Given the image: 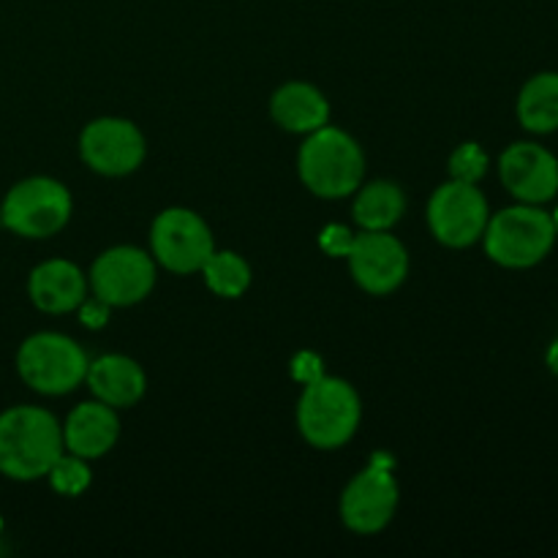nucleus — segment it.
Wrapping results in <instances>:
<instances>
[{
  "label": "nucleus",
  "mask_w": 558,
  "mask_h": 558,
  "mask_svg": "<svg viewBox=\"0 0 558 558\" xmlns=\"http://www.w3.org/2000/svg\"><path fill=\"white\" fill-rule=\"evenodd\" d=\"M205 283L218 294V298H240L245 289L251 287V267L243 256L232 254V251H213L210 259L202 267Z\"/></svg>",
  "instance_id": "aec40b11"
},
{
  "label": "nucleus",
  "mask_w": 558,
  "mask_h": 558,
  "mask_svg": "<svg viewBox=\"0 0 558 558\" xmlns=\"http://www.w3.org/2000/svg\"><path fill=\"white\" fill-rule=\"evenodd\" d=\"M80 308H82V325L93 327V330H96V327L107 325L109 305L101 303V300H98V298L93 300V303H82Z\"/></svg>",
  "instance_id": "393cba45"
},
{
  "label": "nucleus",
  "mask_w": 558,
  "mask_h": 558,
  "mask_svg": "<svg viewBox=\"0 0 558 558\" xmlns=\"http://www.w3.org/2000/svg\"><path fill=\"white\" fill-rule=\"evenodd\" d=\"M398 507V483L381 456L357 474L343 490L341 518L352 532L376 534L392 521Z\"/></svg>",
  "instance_id": "1a4fd4ad"
},
{
  "label": "nucleus",
  "mask_w": 558,
  "mask_h": 558,
  "mask_svg": "<svg viewBox=\"0 0 558 558\" xmlns=\"http://www.w3.org/2000/svg\"><path fill=\"white\" fill-rule=\"evenodd\" d=\"M82 158L87 167L107 178H123L131 174L145 161V136L134 123L120 118L93 120L80 140Z\"/></svg>",
  "instance_id": "9d476101"
},
{
  "label": "nucleus",
  "mask_w": 558,
  "mask_h": 558,
  "mask_svg": "<svg viewBox=\"0 0 558 558\" xmlns=\"http://www.w3.org/2000/svg\"><path fill=\"white\" fill-rule=\"evenodd\" d=\"M85 276L65 259H49L31 272L27 292L44 314H69L85 303Z\"/></svg>",
  "instance_id": "2eb2a0df"
},
{
  "label": "nucleus",
  "mask_w": 558,
  "mask_h": 558,
  "mask_svg": "<svg viewBox=\"0 0 558 558\" xmlns=\"http://www.w3.org/2000/svg\"><path fill=\"white\" fill-rule=\"evenodd\" d=\"M352 276L365 292L390 294L403 283L409 272V254L401 240L387 232L357 234L347 254Z\"/></svg>",
  "instance_id": "f8f14e48"
},
{
  "label": "nucleus",
  "mask_w": 558,
  "mask_h": 558,
  "mask_svg": "<svg viewBox=\"0 0 558 558\" xmlns=\"http://www.w3.org/2000/svg\"><path fill=\"white\" fill-rule=\"evenodd\" d=\"M360 414V396L349 381L325 374L305 381L298 403V425L308 445L322 450L347 445L357 430Z\"/></svg>",
  "instance_id": "7ed1b4c3"
},
{
  "label": "nucleus",
  "mask_w": 558,
  "mask_h": 558,
  "mask_svg": "<svg viewBox=\"0 0 558 558\" xmlns=\"http://www.w3.org/2000/svg\"><path fill=\"white\" fill-rule=\"evenodd\" d=\"M550 218H554V223H556V232H558V207L554 213H550Z\"/></svg>",
  "instance_id": "bb28decb"
},
{
  "label": "nucleus",
  "mask_w": 558,
  "mask_h": 558,
  "mask_svg": "<svg viewBox=\"0 0 558 558\" xmlns=\"http://www.w3.org/2000/svg\"><path fill=\"white\" fill-rule=\"evenodd\" d=\"M485 251L490 259L510 270L534 267L550 254L558 232L550 213L539 205H515L496 213L485 227Z\"/></svg>",
  "instance_id": "20e7f679"
},
{
  "label": "nucleus",
  "mask_w": 558,
  "mask_h": 558,
  "mask_svg": "<svg viewBox=\"0 0 558 558\" xmlns=\"http://www.w3.org/2000/svg\"><path fill=\"white\" fill-rule=\"evenodd\" d=\"M49 483L60 496H80L90 488V469H87L85 458L80 456H60L49 469Z\"/></svg>",
  "instance_id": "412c9836"
},
{
  "label": "nucleus",
  "mask_w": 558,
  "mask_h": 558,
  "mask_svg": "<svg viewBox=\"0 0 558 558\" xmlns=\"http://www.w3.org/2000/svg\"><path fill=\"white\" fill-rule=\"evenodd\" d=\"M150 243L156 259L178 276L202 270L216 251L207 223L185 207H169L153 221Z\"/></svg>",
  "instance_id": "6e6552de"
},
{
  "label": "nucleus",
  "mask_w": 558,
  "mask_h": 558,
  "mask_svg": "<svg viewBox=\"0 0 558 558\" xmlns=\"http://www.w3.org/2000/svg\"><path fill=\"white\" fill-rule=\"evenodd\" d=\"M16 371L31 390L63 396L76 390L87 374V357L76 341L60 332H36L16 352Z\"/></svg>",
  "instance_id": "39448f33"
},
{
  "label": "nucleus",
  "mask_w": 558,
  "mask_h": 558,
  "mask_svg": "<svg viewBox=\"0 0 558 558\" xmlns=\"http://www.w3.org/2000/svg\"><path fill=\"white\" fill-rule=\"evenodd\" d=\"M545 360H548V368L558 376V338H556L554 343H550V349H548V354H545Z\"/></svg>",
  "instance_id": "a878e982"
},
{
  "label": "nucleus",
  "mask_w": 558,
  "mask_h": 558,
  "mask_svg": "<svg viewBox=\"0 0 558 558\" xmlns=\"http://www.w3.org/2000/svg\"><path fill=\"white\" fill-rule=\"evenodd\" d=\"M300 178L322 199H341V196L354 194L363 183L365 158L357 142L341 129H322L311 131L300 150Z\"/></svg>",
  "instance_id": "f03ea898"
},
{
  "label": "nucleus",
  "mask_w": 558,
  "mask_h": 558,
  "mask_svg": "<svg viewBox=\"0 0 558 558\" xmlns=\"http://www.w3.org/2000/svg\"><path fill=\"white\" fill-rule=\"evenodd\" d=\"M292 368H294V376H298L300 381H311V379H316V376H322L319 357H316V354H311V352L298 354V357H294V363H292Z\"/></svg>",
  "instance_id": "b1692460"
},
{
  "label": "nucleus",
  "mask_w": 558,
  "mask_h": 558,
  "mask_svg": "<svg viewBox=\"0 0 558 558\" xmlns=\"http://www.w3.org/2000/svg\"><path fill=\"white\" fill-rule=\"evenodd\" d=\"M93 292L107 305H134L150 294L156 283V265L145 251L118 245L96 259L90 270Z\"/></svg>",
  "instance_id": "9b49d317"
},
{
  "label": "nucleus",
  "mask_w": 558,
  "mask_h": 558,
  "mask_svg": "<svg viewBox=\"0 0 558 558\" xmlns=\"http://www.w3.org/2000/svg\"><path fill=\"white\" fill-rule=\"evenodd\" d=\"M488 172V153L477 142H463L450 156V174L452 180L461 183H480Z\"/></svg>",
  "instance_id": "4be33fe9"
},
{
  "label": "nucleus",
  "mask_w": 558,
  "mask_h": 558,
  "mask_svg": "<svg viewBox=\"0 0 558 558\" xmlns=\"http://www.w3.org/2000/svg\"><path fill=\"white\" fill-rule=\"evenodd\" d=\"M120 436L118 414L104 401L80 403L69 414L63 428V447L80 458H101L114 447Z\"/></svg>",
  "instance_id": "4468645a"
},
{
  "label": "nucleus",
  "mask_w": 558,
  "mask_h": 558,
  "mask_svg": "<svg viewBox=\"0 0 558 558\" xmlns=\"http://www.w3.org/2000/svg\"><path fill=\"white\" fill-rule=\"evenodd\" d=\"M518 120L532 134L558 131V74L543 71L523 85L518 96Z\"/></svg>",
  "instance_id": "a211bd4d"
},
{
  "label": "nucleus",
  "mask_w": 558,
  "mask_h": 558,
  "mask_svg": "<svg viewBox=\"0 0 558 558\" xmlns=\"http://www.w3.org/2000/svg\"><path fill=\"white\" fill-rule=\"evenodd\" d=\"M63 456V428L38 407H14L0 414V474L20 483L47 477Z\"/></svg>",
  "instance_id": "f257e3e1"
},
{
  "label": "nucleus",
  "mask_w": 558,
  "mask_h": 558,
  "mask_svg": "<svg viewBox=\"0 0 558 558\" xmlns=\"http://www.w3.org/2000/svg\"><path fill=\"white\" fill-rule=\"evenodd\" d=\"M352 243H354V234L349 232L343 223H330L319 238V245L330 256H347L349 248H352Z\"/></svg>",
  "instance_id": "5701e85b"
},
{
  "label": "nucleus",
  "mask_w": 558,
  "mask_h": 558,
  "mask_svg": "<svg viewBox=\"0 0 558 558\" xmlns=\"http://www.w3.org/2000/svg\"><path fill=\"white\" fill-rule=\"evenodd\" d=\"M270 112L278 125L294 134H311V131L322 129L330 120V104L316 90L314 85L305 82H289V85L278 87L276 96L270 101Z\"/></svg>",
  "instance_id": "f3484780"
},
{
  "label": "nucleus",
  "mask_w": 558,
  "mask_h": 558,
  "mask_svg": "<svg viewBox=\"0 0 558 558\" xmlns=\"http://www.w3.org/2000/svg\"><path fill=\"white\" fill-rule=\"evenodd\" d=\"M403 207H407L403 191L390 180H376L357 194L354 221L368 232H387L403 216Z\"/></svg>",
  "instance_id": "6ab92c4d"
},
{
  "label": "nucleus",
  "mask_w": 558,
  "mask_h": 558,
  "mask_svg": "<svg viewBox=\"0 0 558 558\" xmlns=\"http://www.w3.org/2000/svg\"><path fill=\"white\" fill-rule=\"evenodd\" d=\"M93 396L109 407L129 409L145 396L147 379L145 371L125 354H104L96 363L87 365L85 374Z\"/></svg>",
  "instance_id": "dca6fc26"
},
{
  "label": "nucleus",
  "mask_w": 558,
  "mask_h": 558,
  "mask_svg": "<svg viewBox=\"0 0 558 558\" xmlns=\"http://www.w3.org/2000/svg\"><path fill=\"white\" fill-rule=\"evenodd\" d=\"M71 194L52 178H27L5 194L0 221L20 238H52L69 223Z\"/></svg>",
  "instance_id": "423d86ee"
},
{
  "label": "nucleus",
  "mask_w": 558,
  "mask_h": 558,
  "mask_svg": "<svg viewBox=\"0 0 558 558\" xmlns=\"http://www.w3.org/2000/svg\"><path fill=\"white\" fill-rule=\"evenodd\" d=\"M501 183L515 199L543 205L558 194V158L537 142H515L499 158Z\"/></svg>",
  "instance_id": "ddd939ff"
},
{
  "label": "nucleus",
  "mask_w": 558,
  "mask_h": 558,
  "mask_svg": "<svg viewBox=\"0 0 558 558\" xmlns=\"http://www.w3.org/2000/svg\"><path fill=\"white\" fill-rule=\"evenodd\" d=\"M488 202L477 183L450 180L430 196L428 223L436 240L450 248H469L477 243L488 227Z\"/></svg>",
  "instance_id": "0eeeda50"
}]
</instances>
